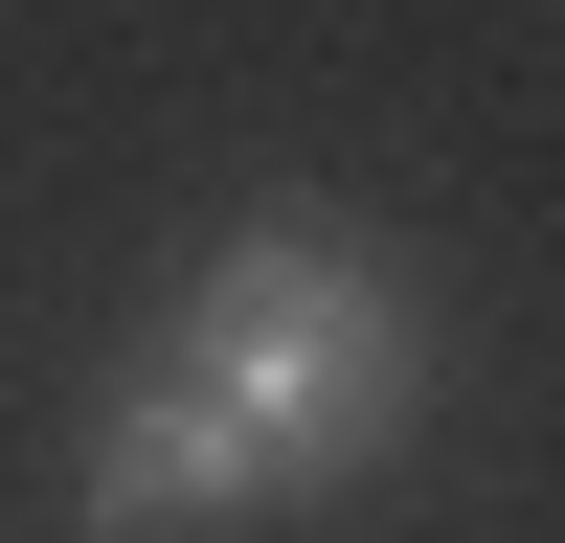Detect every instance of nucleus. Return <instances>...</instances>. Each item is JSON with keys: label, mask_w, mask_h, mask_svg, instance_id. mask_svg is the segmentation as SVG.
Returning <instances> with one entry per match:
<instances>
[{"label": "nucleus", "mask_w": 565, "mask_h": 543, "mask_svg": "<svg viewBox=\"0 0 565 543\" xmlns=\"http://www.w3.org/2000/svg\"><path fill=\"white\" fill-rule=\"evenodd\" d=\"M159 362L226 407V430H249V476H271V498H340L362 453L430 407V295H407L340 204H249L204 272H181Z\"/></svg>", "instance_id": "nucleus-1"}, {"label": "nucleus", "mask_w": 565, "mask_h": 543, "mask_svg": "<svg viewBox=\"0 0 565 543\" xmlns=\"http://www.w3.org/2000/svg\"><path fill=\"white\" fill-rule=\"evenodd\" d=\"M68 521L90 543H226V521H271V476H249V430H226L181 362H136V385L90 407V453H68Z\"/></svg>", "instance_id": "nucleus-2"}]
</instances>
